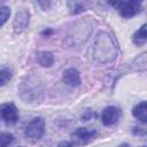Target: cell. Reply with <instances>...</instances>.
Here are the masks:
<instances>
[{
    "instance_id": "obj_12",
    "label": "cell",
    "mask_w": 147,
    "mask_h": 147,
    "mask_svg": "<svg viewBox=\"0 0 147 147\" xmlns=\"http://www.w3.org/2000/svg\"><path fill=\"white\" fill-rule=\"evenodd\" d=\"M38 63L44 68H49L54 62V56L49 51H40L37 54Z\"/></svg>"
},
{
    "instance_id": "obj_17",
    "label": "cell",
    "mask_w": 147,
    "mask_h": 147,
    "mask_svg": "<svg viewBox=\"0 0 147 147\" xmlns=\"http://www.w3.org/2000/svg\"><path fill=\"white\" fill-rule=\"evenodd\" d=\"M94 117H95V113L88 109V110H85V111L83 113V115H82V121L86 122V121H90V119H92V118H94Z\"/></svg>"
},
{
    "instance_id": "obj_5",
    "label": "cell",
    "mask_w": 147,
    "mask_h": 147,
    "mask_svg": "<svg viewBox=\"0 0 147 147\" xmlns=\"http://www.w3.org/2000/svg\"><path fill=\"white\" fill-rule=\"evenodd\" d=\"M29 23H30V11L25 8L20 9L16 13V15L14 17V21H13L14 32L16 34H20V33L24 32L28 29Z\"/></svg>"
},
{
    "instance_id": "obj_8",
    "label": "cell",
    "mask_w": 147,
    "mask_h": 147,
    "mask_svg": "<svg viewBox=\"0 0 147 147\" xmlns=\"http://www.w3.org/2000/svg\"><path fill=\"white\" fill-rule=\"evenodd\" d=\"M142 9L141 3H137L130 0H125V2L122 5V7L118 9L121 16H123L124 18H131L133 16H136L138 13H140Z\"/></svg>"
},
{
    "instance_id": "obj_22",
    "label": "cell",
    "mask_w": 147,
    "mask_h": 147,
    "mask_svg": "<svg viewBox=\"0 0 147 147\" xmlns=\"http://www.w3.org/2000/svg\"><path fill=\"white\" fill-rule=\"evenodd\" d=\"M72 145H75V144L74 142H67V141H63V142L59 144V146H72Z\"/></svg>"
},
{
    "instance_id": "obj_1",
    "label": "cell",
    "mask_w": 147,
    "mask_h": 147,
    "mask_svg": "<svg viewBox=\"0 0 147 147\" xmlns=\"http://www.w3.org/2000/svg\"><path fill=\"white\" fill-rule=\"evenodd\" d=\"M91 57L98 63H109L115 60L118 47L116 40L107 32H100L91 49Z\"/></svg>"
},
{
    "instance_id": "obj_7",
    "label": "cell",
    "mask_w": 147,
    "mask_h": 147,
    "mask_svg": "<svg viewBox=\"0 0 147 147\" xmlns=\"http://www.w3.org/2000/svg\"><path fill=\"white\" fill-rule=\"evenodd\" d=\"M118 118H119V109L114 106L106 107L101 113V122L106 126L114 125L115 123H117Z\"/></svg>"
},
{
    "instance_id": "obj_4",
    "label": "cell",
    "mask_w": 147,
    "mask_h": 147,
    "mask_svg": "<svg viewBox=\"0 0 147 147\" xmlns=\"http://www.w3.org/2000/svg\"><path fill=\"white\" fill-rule=\"evenodd\" d=\"M18 121V110L14 103L0 105V122L7 125H14Z\"/></svg>"
},
{
    "instance_id": "obj_19",
    "label": "cell",
    "mask_w": 147,
    "mask_h": 147,
    "mask_svg": "<svg viewBox=\"0 0 147 147\" xmlns=\"http://www.w3.org/2000/svg\"><path fill=\"white\" fill-rule=\"evenodd\" d=\"M107 2L115 9H119L122 7V5L125 2V0H107Z\"/></svg>"
},
{
    "instance_id": "obj_15",
    "label": "cell",
    "mask_w": 147,
    "mask_h": 147,
    "mask_svg": "<svg viewBox=\"0 0 147 147\" xmlns=\"http://www.w3.org/2000/svg\"><path fill=\"white\" fill-rule=\"evenodd\" d=\"M14 136L9 132H0V147L8 146L13 142Z\"/></svg>"
},
{
    "instance_id": "obj_13",
    "label": "cell",
    "mask_w": 147,
    "mask_h": 147,
    "mask_svg": "<svg viewBox=\"0 0 147 147\" xmlns=\"http://www.w3.org/2000/svg\"><path fill=\"white\" fill-rule=\"evenodd\" d=\"M146 24H142L132 36V41L137 46H144L147 40V33H146Z\"/></svg>"
},
{
    "instance_id": "obj_9",
    "label": "cell",
    "mask_w": 147,
    "mask_h": 147,
    "mask_svg": "<svg viewBox=\"0 0 147 147\" xmlns=\"http://www.w3.org/2000/svg\"><path fill=\"white\" fill-rule=\"evenodd\" d=\"M62 80L64 84L69 86H78L80 85V75L79 71L75 68H68L62 74Z\"/></svg>"
},
{
    "instance_id": "obj_18",
    "label": "cell",
    "mask_w": 147,
    "mask_h": 147,
    "mask_svg": "<svg viewBox=\"0 0 147 147\" xmlns=\"http://www.w3.org/2000/svg\"><path fill=\"white\" fill-rule=\"evenodd\" d=\"M37 1H38V3H39L40 8L44 9V10L49 9L51 6H52V3H53V0H37Z\"/></svg>"
},
{
    "instance_id": "obj_20",
    "label": "cell",
    "mask_w": 147,
    "mask_h": 147,
    "mask_svg": "<svg viewBox=\"0 0 147 147\" xmlns=\"http://www.w3.org/2000/svg\"><path fill=\"white\" fill-rule=\"evenodd\" d=\"M133 134L145 137V134H146V129H145V127H134V130H133Z\"/></svg>"
},
{
    "instance_id": "obj_14",
    "label": "cell",
    "mask_w": 147,
    "mask_h": 147,
    "mask_svg": "<svg viewBox=\"0 0 147 147\" xmlns=\"http://www.w3.org/2000/svg\"><path fill=\"white\" fill-rule=\"evenodd\" d=\"M11 76H13V74H11L10 69H8V68H1L0 69V87L1 86H5L11 79Z\"/></svg>"
},
{
    "instance_id": "obj_10",
    "label": "cell",
    "mask_w": 147,
    "mask_h": 147,
    "mask_svg": "<svg viewBox=\"0 0 147 147\" xmlns=\"http://www.w3.org/2000/svg\"><path fill=\"white\" fill-rule=\"evenodd\" d=\"M94 0H68L71 14H78L86 10L87 7L92 6Z\"/></svg>"
},
{
    "instance_id": "obj_23",
    "label": "cell",
    "mask_w": 147,
    "mask_h": 147,
    "mask_svg": "<svg viewBox=\"0 0 147 147\" xmlns=\"http://www.w3.org/2000/svg\"><path fill=\"white\" fill-rule=\"evenodd\" d=\"M130 1H133V2H137V3H142L144 0H130Z\"/></svg>"
},
{
    "instance_id": "obj_2",
    "label": "cell",
    "mask_w": 147,
    "mask_h": 147,
    "mask_svg": "<svg viewBox=\"0 0 147 147\" xmlns=\"http://www.w3.org/2000/svg\"><path fill=\"white\" fill-rule=\"evenodd\" d=\"M45 133V119L42 117H34L30 121L24 130L26 139L31 141H38L42 138Z\"/></svg>"
},
{
    "instance_id": "obj_24",
    "label": "cell",
    "mask_w": 147,
    "mask_h": 147,
    "mask_svg": "<svg viewBox=\"0 0 147 147\" xmlns=\"http://www.w3.org/2000/svg\"><path fill=\"white\" fill-rule=\"evenodd\" d=\"M3 1H6V0H0V2H3Z\"/></svg>"
},
{
    "instance_id": "obj_3",
    "label": "cell",
    "mask_w": 147,
    "mask_h": 147,
    "mask_svg": "<svg viewBox=\"0 0 147 147\" xmlns=\"http://www.w3.org/2000/svg\"><path fill=\"white\" fill-rule=\"evenodd\" d=\"M37 80H32L31 78H26L25 82H22L20 87V93L23 100L25 102H33L38 100V94L41 93V90L39 87V84H37Z\"/></svg>"
},
{
    "instance_id": "obj_21",
    "label": "cell",
    "mask_w": 147,
    "mask_h": 147,
    "mask_svg": "<svg viewBox=\"0 0 147 147\" xmlns=\"http://www.w3.org/2000/svg\"><path fill=\"white\" fill-rule=\"evenodd\" d=\"M52 33H53V30H52V29H49V28H48V29H46V30H44V31L41 32V34H42L44 37H49Z\"/></svg>"
},
{
    "instance_id": "obj_6",
    "label": "cell",
    "mask_w": 147,
    "mask_h": 147,
    "mask_svg": "<svg viewBox=\"0 0 147 147\" xmlns=\"http://www.w3.org/2000/svg\"><path fill=\"white\" fill-rule=\"evenodd\" d=\"M96 136V131L90 127H78L71 133V138L75 145H83L91 141Z\"/></svg>"
},
{
    "instance_id": "obj_11",
    "label": "cell",
    "mask_w": 147,
    "mask_h": 147,
    "mask_svg": "<svg viewBox=\"0 0 147 147\" xmlns=\"http://www.w3.org/2000/svg\"><path fill=\"white\" fill-rule=\"evenodd\" d=\"M132 115L139 119L141 123L147 122V103L146 101H141L138 105H136L132 109Z\"/></svg>"
},
{
    "instance_id": "obj_16",
    "label": "cell",
    "mask_w": 147,
    "mask_h": 147,
    "mask_svg": "<svg viewBox=\"0 0 147 147\" xmlns=\"http://www.w3.org/2000/svg\"><path fill=\"white\" fill-rule=\"evenodd\" d=\"M9 16H10V8L6 6L0 7V28L8 21Z\"/></svg>"
}]
</instances>
